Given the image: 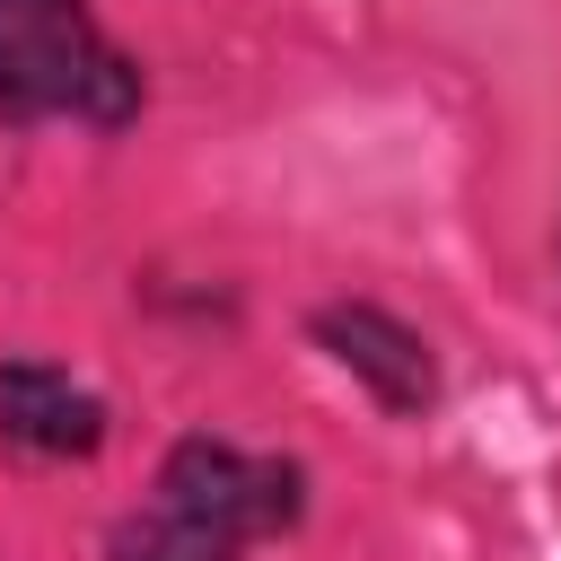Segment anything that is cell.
Segmentation results:
<instances>
[{
  "mask_svg": "<svg viewBox=\"0 0 561 561\" xmlns=\"http://www.w3.org/2000/svg\"><path fill=\"white\" fill-rule=\"evenodd\" d=\"M0 438H9L26 465H96L105 438H114V412H105V394L79 386L61 359L9 351V359H0Z\"/></svg>",
  "mask_w": 561,
  "mask_h": 561,
  "instance_id": "obj_4",
  "label": "cell"
},
{
  "mask_svg": "<svg viewBox=\"0 0 561 561\" xmlns=\"http://www.w3.org/2000/svg\"><path fill=\"white\" fill-rule=\"evenodd\" d=\"M552 254H561V237H552Z\"/></svg>",
  "mask_w": 561,
  "mask_h": 561,
  "instance_id": "obj_5",
  "label": "cell"
},
{
  "mask_svg": "<svg viewBox=\"0 0 561 561\" xmlns=\"http://www.w3.org/2000/svg\"><path fill=\"white\" fill-rule=\"evenodd\" d=\"M307 342L386 412V421H430L447 377H438V351L412 316H394L386 298H324L307 307Z\"/></svg>",
  "mask_w": 561,
  "mask_h": 561,
  "instance_id": "obj_3",
  "label": "cell"
},
{
  "mask_svg": "<svg viewBox=\"0 0 561 561\" xmlns=\"http://www.w3.org/2000/svg\"><path fill=\"white\" fill-rule=\"evenodd\" d=\"M307 508H316V473L298 456L184 430L158 456L149 500L105 526V561H245L254 543L298 535Z\"/></svg>",
  "mask_w": 561,
  "mask_h": 561,
  "instance_id": "obj_1",
  "label": "cell"
},
{
  "mask_svg": "<svg viewBox=\"0 0 561 561\" xmlns=\"http://www.w3.org/2000/svg\"><path fill=\"white\" fill-rule=\"evenodd\" d=\"M149 114V70L105 35L88 0H0V123L44 131H131Z\"/></svg>",
  "mask_w": 561,
  "mask_h": 561,
  "instance_id": "obj_2",
  "label": "cell"
}]
</instances>
